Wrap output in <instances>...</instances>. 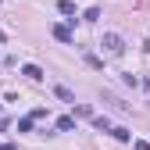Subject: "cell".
I'll list each match as a JSON object with an SVG mask.
<instances>
[{
  "mask_svg": "<svg viewBox=\"0 0 150 150\" xmlns=\"http://www.w3.org/2000/svg\"><path fill=\"white\" fill-rule=\"evenodd\" d=\"M100 47L107 50V57H122L125 54V40L118 32H104V40H100Z\"/></svg>",
  "mask_w": 150,
  "mask_h": 150,
  "instance_id": "6da1fadb",
  "label": "cell"
},
{
  "mask_svg": "<svg viewBox=\"0 0 150 150\" xmlns=\"http://www.w3.org/2000/svg\"><path fill=\"white\" fill-rule=\"evenodd\" d=\"M22 75H25V79H32V82H40V79H43V68H40V64H25Z\"/></svg>",
  "mask_w": 150,
  "mask_h": 150,
  "instance_id": "7a4b0ae2",
  "label": "cell"
},
{
  "mask_svg": "<svg viewBox=\"0 0 150 150\" xmlns=\"http://www.w3.org/2000/svg\"><path fill=\"white\" fill-rule=\"evenodd\" d=\"M54 40H61V43H71V29H68V25H54Z\"/></svg>",
  "mask_w": 150,
  "mask_h": 150,
  "instance_id": "3957f363",
  "label": "cell"
},
{
  "mask_svg": "<svg viewBox=\"0 0 150 150\" xmlns=\"http://www.w3.org/2000/svg\"><path fill=\"white\" fill-rule=\"evenodd\" d=\"M54 93H57L64 104H71V107H75V97H71V89H68V86H54Z\"/></svg>",
  "mask_w": 150,
  "mask_h": 150,
  "instance_id": "277c9868",
  "label": "cell"
},
{
  "mask_svg": "<svg viewBox=\"0 0 150 150\" xmlns=\"http://www.w3.org/2000/svg\"><path fill=\"white\" fill-rule=\"evenodd\" d=\"M111 136H115L118 143H129V139H132V132H129V129H122V125H118V129H111Z\"/></svg>",
  "mask_w": 150,
  "mask_h": 150,
  "instance_id": "5b68a950",
  "label": "cell"
},
{
  "mask_svg": "<svg viewBox=\"0 0 150 150\" xmlns=\"http://www.w3.org/2000/svg\"><path fill=\"white\" fill-rule=\"evenodd\" d=\"M57 129H61V132H71V129H75V118H68V115L57 118Z\"/></svg>",
  "mask_w": 150,
  "mask_h": 150,
  "instance_id": "8992f818",
  "label": "cell"
},
{
  "mask_svg": "<svg viewBox=\"0 0 150 150\" xmlns=\"http://www.w3.org/2000/svg\"><path fill=\"white\" fill-rule=\"evenodd\" d=\"M32 122H36L32 115H29V118H18V132H32Z\"/></svg>",
  "mask_w": 150,
  "mask_h": 150,
  "instance_id": "52a82bcc",
  "label": "cell"
},
{
  "mask_svg": "<svg viewBox=\"0 0 150 150\" xmlns=\"http://www.w3.org/2000/svg\"><path fill=\"white\" fill-rule=\"evenodd\" d=\"M93 125H97V129H100V132H111V122H107L104 115H97V118H93Z\"/></svg>",
  "mask_w": 150,
  "mask_h": 150,
  "instance_id": "ba28073f",
  "label": "cell"
},
{
  "mask_svg": "<svg viewBox=\"0 0 150 150\" xmlns=\"http://www.w3.org/2000/svg\"><path fill=\"white\" fill-rule=\"evenodd\" d=\"M75 115H82V118H93V107H89V104H75Z\"/></svg>",
  "mask_w": 150,
  "mask_h": 150,
  "instance_id": "9c48e42d",
  "label": "cell"
},
{
  "mask_svg": "<svg viewBox=\"0 0 150 150\" xmlns=\"http://www.w3.org/2000/svg\"><path fill=\"white\" fill-rule=\"evenodd\" d=\"M57 11H61V14H75V4H71V0H61Z\"/></svg>",
  "mask_w": 150,
  "mask_h": 150,
  "instance_id": "30bf717a",
  "label": "cell"
},
{
  "mask_svg": "<svg viewBox=\"0 0 150 150\" xmlns=\"http://www.w3.org/2000/svg\"><path fill=\"white\" fill-rule=\"evenodd\" d=\"M82 18H86V22H97V18H100V7H86Z\"/></svg>",
  "mask_w": 150,
  "mask_h": 150,
  "instance_id": "8fae6325",
  "label": "cell"
},
{
  "mask_svg": "<svg viewBox=\"0 0 150 150\" xmlns=\"http://www.w3.org/2000/svg\"><path fill=\"white\" fill-rule=\"evenodd\" d=\"M86 64H89V68H104V61L97 57V54H86Z\"/></svg>",
  "mask_w": 150,
  "mask_h": 150,
  "instance_id": "7c38bea8",
  "label": "cell"
},
{
  "mask_svg": "<svg viewBox=\"0 0 150 150\" xmlns=\"http://www.w3.org/2000/svg\"><path fill=\"white\" fill-rule=\"evenodd\" d=\"M132 146H136V150H150V143H146V139H136Z\"/></svg>",
  "mask_w": 150,
  "mask_h": 150,
  "instance_id": "4fadbf2b",
  "label": "cell"
},
{
  "mask_svg": "<svg viewBox=\"0 0 150 150\" xmlns=\"http://www.w3.org/2000/svg\"><path fill=\"white\" fill-rule=\"evenodd\" d=\"M0 150H18L14 143H4V139H0Z\"/></svg>",
  "mask_w": 150,
  "mask_h": 150,
  "instance_id": "5bb4252c",
  "label": "cell"
}]
</instances>
